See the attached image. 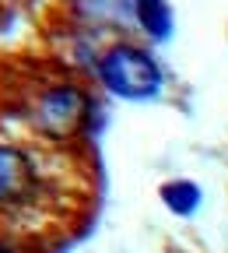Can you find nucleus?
Instances as JSON below:
<instances>
[{
	"mask_svg": "<svg viewBox=\"0 0 228 253\" xmlns=\"http://www.w3.org/2000/svg\"><path fill=\"white\" fill-rule=\"evenodd\" d=\"M99 74H102L106 88L123 95V99H148V95H154L161 88V71L151 60V53H144L141 46H130V42H119L102 56Z\"/></svg>",
	"mask_w": 228,
	"mask_h": 253,
	"instance_id": "1",
	"label": "nucleus"
},
{
	"mask_svg": "<svg viewBox=\"0 0 228 253\" xmlns=\"http://www.w3.org/2000/svg\"><path fill=\"white\" fill-rule=\"evenodd\" d=\"M88 116V95L77 84H53L39 95L36 123L49 137H71Z\"/></svg>",
	"mask_w": 228,
	"mask_h": 253,
	"instance_id": "2",
	"label": "nucleus"
},
{
	"mask_svg": "<svg viewBox=\"0 0 228 253\" xmlns=\"http://www.w3.org/2000/svg\"><path fill=\"white\" fill-rule=\"evenodd\" d=\"M39 194L36 162L14 144H0V208L18 211L32 204Z\"/></svg>",
	"mask_w": 228,
	"mask_h": 253,
	"instance_id": "3",
	"label": "nucleus"
},
{
	"mask_svg": "<svg viewBox=\"0 0 228 253\" xmlns=\"http://www.w3.org/2000/svg\"><path fill=\"white\" fill-rule=\"evenodd\" d=\"M161 201H165L176 214H193L200 204V190L186 183V179H176V183H165L161 186Z\"/></svg>",
	"mask_w": 228,
	"mask_h": 253,
	"instance_id": "4",
	"label": "nucleus"
},
{
	"mask_svg": "<svg viewBox=\"0 0 228 253\" xmlns=\"http://www.w3.org/2000/svg\"><path fill=\"white\" fill-rule=\"evenodd\" d=\"M137 7H141V21L148 25V32H154V36H165L169 14H165V7H161V0H137Z\"/></svg>",
	"mask_w": 228,
	"mask_h": 253,
	"instance_id": "5",
	"label": "nucleus"
},
{
	"mask_svg": "<svg viewBox=\"0 0 228 253\" xmlns=\"http://www.w3.org/2000/svg\"><path fill=\"white\" fill-rule=\"evenodd\" d=\"M0 253H14V250H11V246H7V243H0Z\"/></svg>",
	"mask_w": 228,
	"mask_h": 253,
	"instance_id": "6",
	"label": "nucleus"
}]
</instances>
